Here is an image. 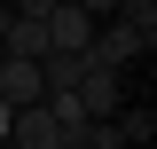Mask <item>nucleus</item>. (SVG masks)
<instances>
[{
	"label": "nucleus",
	"instance_id": "obj_1",
	"mask_svg": "<svg viewBox=\"0 0 157 149\" xmlns=\"http://www.w3.org/2000/svg\"><path fill=\"white\" fill-rule=\"evenodd\" d=\"M71 94L86 102V118H118V110H126V78H118L110 63H78V78H71Z\"/></svg>",
	"mask_w": 157,
	"mask_h": 149
},
{
	"label": "nucleus",
	"instance_id": "obj_2",
	"mask_svg": "<svg viewBox=\"0 0 157 149\" xmlns=\"http://www.w3.org/2000/svg\"><path fill=\"white\" fill-rule=\"evenodd\" d=\"M8 141L16 149H63V126H55V110H47V94L8 110Z\"/></svg>",
	"mask_w": 157,
	"mask_h": 149
},
{
	"label": "nucleus",
	"instance_id": "obj_3",
	"mask_svg": "<svg viewBox=\"0 0 157 149\" xmlns=\"http://www.w3.org/2000/svg\"><path fill=\"white\" fill-rule=\"evenodd\" d=\"M47 94V71H39V55H0V102L16 110V102H39Z\"/></svg>",
	"mask_w": 157,
	"mask_h": 149
},
{
	"label": "nucleus",
	"instance_id": "obj_4",
	"mask_svg": "<svg viewBox=\"0 0 157 149\" xmlns=\"http://www.w3.org/2000/svg\"><path fill=\"white\" fill-rule=\"evenodd\" d=\"M86 39H94V16H86L78 0H55V8H47V47H63V55H78Z\"/></svg>",
	"mask_w": 157,
	"mask_h": 149
},
{
	"label": "nucleus",
	"instance_id": "obj_5",
	"mask_svg": "<svg viewBox=\"0 0 157 149\" xmlns=\"http://www.w3.org/2000/svg\"><path fill=\"white\" fill-rule=\"evenodd\" d=\"M0 47H8V55H47V16H16V8H8Z\"/></svg>",
	"mask_w": 157,
	"mask_h": 149
},
{
	"label": "nucleus",
	"instance_id": "obj_6",
	"mask_svg": "<svg viewBox=\"0 0 157 149\" xmlns=\"http://www.w3.org/2000/svg\"><path fill=\"white\" fill-rule=\"evenodd\" d=\"M118 24L141 32V47H157V0H118Z\"/></svg>",
	"mask_w": 157,
	"mask_h": 149
},
{
	"label": "nucleus",
	"instance_id": "obj_7",
	"mask_svg": "<svg viewBox=\"0 0 157 149\" xmlns=\"http://www.w3.org/2000/svg\"><path fill=\"white\" fill-rule=\"evenodd\" d=\"M149 133H157L149 110H118V141H149Z\"/></svg>",
	"mask_w": 157,
	"mask_h": 149
},
{
	"label": "nucleus",
	"instance_id": "obj_8",
	"mask_svg": "<svg viewBox=\"0 0 157 149\" xmlns=\"http://www.w3.org/2000/svg\"><path fill=\"white\" fill-rule=\"evenodd\" d=\"M78 8H86L94 24H102V16H118V0H78Z\"/></svg>",
	"mask_w": 157,
	"mask_h": 149
},
{
	"label": "nucleus",
	"instance_id": "obj_9",
	"mask_svg": "<svg viewBox=\"0 0 157 149\" xmlns=\"http://www.w3.org/2000/svg\"><path fill=\"white\" fill-rule=\"evenodd\" d=\"M47 8H55V0H16V16H47Z\"/></svg>",
	"mask_w": 157,
	"mask_h": 149
}]
</instances>
